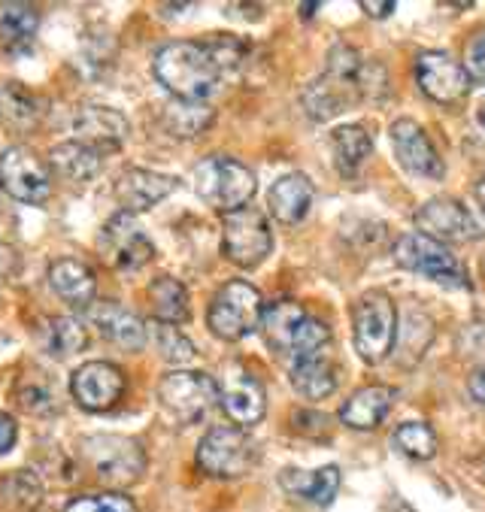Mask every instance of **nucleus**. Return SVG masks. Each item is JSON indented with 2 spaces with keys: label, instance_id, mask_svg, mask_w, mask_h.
Returning a JSON list of instances; mask_svg holds the SVG:
<instances>
[{
  "label": "nucleus",
  "instance_id": "obj_1",
  "mask_svg": "<svg viewBox=\"0 0 485 512\" xmlns=\"http://www.w3.org/2000/svg\"><path fill=\"white\" fill-rule=\"evenodd\" d=\"M152 70L155 79L176 100H188V104H204L222 79V70L210 55L207 43H191V40H176L161 46L155 52Z\"/></svg>",
  "mask_w": 485,
  "mask_h": 512
},
{
  "label": "nucleus",
  "instance_id": "obj_2",
  "mask_svg": "<svg viewBox=\"0 0 485 512\" xmlns=\"http://www.w3.org/2000/svg\"><path fill=\"white\" fill-rule=\"evenodd\" d=\"M255 188V173L228 155H210L194 167V191L201 194L204 203H210L213 210H222L225 216L243 210L252 200Z\"/></svg>",
  "mask_w": 485,
  "mask_h": 512
},
{
  "label": "nucleus",
  "instance_id": "obj_3",
  "mask_svg": "<svg viewBox=\"0 0 485 512\" xmlns=\"http://www.w3.org/2000/svg\"><path fill=\"white\" fill-rule=\"evenodd\" d=\"M219 400H222L219 382L210 373H201V370L167 373L158 382V403H161L164 413L179 425L201 422Z\"/></svg>",
  "mask_w": 485,
  "mask_h": 512
},
{
  "label": "nucleus",
  "instance_id": "obj_4",
  "mask_svg": "<svg viewBox=\"0 0 485 512\" xmlns=\"http://www.w3.org/2000/svg\"><path fill=\"white\" fill-rule=\"evenodd\" d=\"M261 316H264V303L258 288L243 279H234L216 291L207 310V325L219 340L234 343L249 337L255 328H261Z\"/></svg>",
  "mask_w": 485,
  "mask_h": 512
},
{
  "label": "nucleus",
  "instance_id": "obj_5",
  "mask_svg": "<svg viewBox=\"0 0 485 512\" xmlns=\"http://www.w3.org/2000/svg\"><path fill=\"white\" fill-rule=\"evenodd\" d=\"M352 322H355V349L367 364H379L382 358H388L395 346V334H398V310L395 300L385 291H367L355 300L352 310Z\"/></svg>",
  "mask_w": 485,
  "mask_h": 512
},
{
  "label": "nucleus",
  "instance_id": "obj_6",
  "mask_svg": "<svg viewBox=\"0 0 485 512\" xmlns=\"http://www.w3.org/2000/svg\"><path fill=\"white\" fill-rule=\"evenodd\" d=\"M88 467L113 485H131L146 470V452L137 440L122 434H91L79 443Z\"/></svg>",
  "mask_w": 485,
  "mask_h": 512
},
{
  "label": "nucleus",
  "instance_id": "obj_7",
  "mask_svg": "<svg viewBox=\"0 0 485 512\" xmlns=\"http://www.w3.org/2000/svg\"><path fill=\"white\" fill-rule=\"evenodd\" d=\"M395 261H398V267L428 276L446 288L470 291V279H467V270L461 267V261L443 243H437L425 234H404L395 243Z\"/></svg>",
  "mask_w": 485,
  "mask_h": 512
},
{
  "label": "nucleus",
  "instance_id": "obj_8",
  "mask_svg": "<svg viewBox=\"0 0 485 512\" xmlns=\"http://www.w3.org/2000/svg\"><path fill=\"white\" fill-rule=\"evenodd\" d=\"M0 188L19 203L40 207L52 194L49 164L28 146H10L0 152Z\"/></svg>",
  "mask_w": 485,
  "mask_h": 512
},
{
  "label": "nucleus",
  "instance_id": "obj_9",
  "mask_svg": "<svg viewBox=\"0 0 485 512\" xmlns=\"http://www.w3.org/2000/svg\"><path fill=\"white\" fill-rule=\"evenodd\" d=\"M222 249H225V258L234 261L237 267H246V270L258 267L273 252V234H270L264 213L252 207L228 213L222 225Z\"/></svg>",
  "mask_w": 485,
  "mask_h": 512
},
{
  "label": "nucleus",
  "instance_id": "obj_10",
  "mask_svg": "<svg viewBox=\"0 0 485 512\" xmlns=\"http://www.w3.org/2000/svg\"><path fill=\"white\" fill-rule=\"evenodd\" d=\"M255 464V446L240 428H210L198 446V467L216 479H237Z\"/></svg>",
  "mask_w": 485,
  "mask_h": 512
},
{
  "label": "nucleus",
  "instance_id": "obj_11",
  "mask_svg": "<svg viewBox=\"0 0 485 512\" xmlns=\"http://www.w3.org/2000/svg\"><path fill=\"white\" fill-rule=\"evenodd\" d=\"M70 394L85 413H107L125 394V373L110 361H88L73 370Z\"/></svg>",
  "mask_w": 485,
  "mask_h": 512
},
{
  "label": "nucleus",
  "instance_id": "obj_12",
  "mask_svg": "<svg viewBox=\"0 0 485 512\" xmlns=\"http://www.w3.org/2000/svg\"><path fill=\"white\" fill-rule=\"evenodd\" d=\"M101 252L116 270H125V273H134V270L146 267L155 258L152 240L140 231V225H137V219L131 213H116L104 225Z\"/></svg>",
  "mask_w": 485,
  "mask_h": 512
},
{
  "label": "nucleus",
  "instance_id": "obj_13",
  "mask_svg": "<svg viewBox=\"0 0 485 512\" xmlns=\"http://www.w3.org/2000/svg\"><path fill=\"white\" fill-rule=\"evenodd\" d=\"M416 228L419 234L443 243V240H452V243H467V240H479L482 237V228L479 222L473 219V213L458 203L455 197H434L428 200L425 207L416 213Z\"/></svg>",
  "mask_w": 485,
  "mask_h": 512
},
{
  "label": "nucleus",
  "instance_id": "obj_14",
  "mask_svg": "<svg viewBox=\"0 0 485 512\" xmlns=\"http://www.w3.org/2000/svg\"><path fill=\"white\" fill-rule=\"evenodd\" d=\"M416 82L437 104H458L470 91V76L464 64H458L446 52H422L416 58Z\"/></svg>",
  "mask_w": 485,
  "mask_h": 512
},
{
  "label": "nucleus",
  "instance_id": "obj_15",
  "mask_svg": "<svg viewBox=\"0 0 485 512\" xmlns=\"http://www.w3.org/2000/svg\"><path fill=\"white\" fill-rule=\"evenodd\" d=\"M388 137H392V149L404 170H410L413 176H425V179H443L446 167H443L434 143L428 140V134L413 119L392 122Z\"/></svg>",
  "mask_w": 485,
  "mask_h": 512
},
{
  "label": "nucleus",
  "instance_id": "obj_16",
  "mask_svg": "<svg viewBox=\"0 0 485 512\" xmlns=\"http://www.w3.org/2000/svg\"><path fill=\"white\" fill-rule=\"evenodd\" d=\"M176 179L167 176V173H155V170H146V167H128L119 173L116 179V200H119V207L122 213H146L152 210L155 203H161L167 194L176 191Z\"/></svg>",
  "mask_w": 485,
  "mask_h": 512
},
{
  "label": "nucleus",
  "instance_id": "obj_17",
  "mask_svg": "<svg viewBox=\"0 0 485 512\" xmlns=\"http://www.w3.org/2000/svg\"><path fill=\"white\" fill-rule=\"evenodd\" d=\"M88 319L97 328L104 340H110L113 346L125 349V352H140L149 340V328L143 325L140 316H134L131 310H125L116 300H97L88 306Z\"/></svg>",
  "mask_w": 485,
  "mask_h": 512
},
{
  "label": "nucleus",
  "instance_id": "obj_18",
  "mask_svg": "<svg viewBox=\"0 0 485 512\" xmlns=\"http://www.w3.org/2000/svg\"><path fill=\"white\" fill-rule=\"evenodd\" d=\"M76 137L79 143L97 149L101 155H110L116 149H122L125 137H128V119L113 110V107H82L73 119Z\"/></svg>",
  "mask_w": 485,
  "mask_h": 512
},
{
  "label": "nucleus",
  "instance_id": "obj_19",
  "mask_svg": "<svg viewBox=\"0 0 485 512\" xmlns=\"http://www.w3.org/2000/svg\"><path fill=\"white\" fill-rule=\"evenodd\" d=\"M222 406H225L228 419L237 422L240 428L258 425L264 419V409H267L261 382L252 373H246V370L228 373V379L222 385Z\"/></svg>",
  "mask_w": 485,
  "mask_h": 512
},
{
  "label": "nucleus",
  "instance_id": "obj_20",
  "mask_svg": "<svg viewBox=\"0 0 485 512\" xmlns=\"http://www.w3.org/2000/svg\"><path fill=\"white\" fill-rule=\"evenodd\" d=\"M313 194H316V188L304 173H288V176L276 179L270 194H267L273 219L279 225H298L310 210Z\"/></svg>",
  "mask_w": 485,
  "mask_h": 512
},
{
  "label": "nucleus",
  "instance_id": "obj_21",
  "mask_svg": "<svg viewBox=\"0 0 485 512\" xmlns=\"http://www.w3.org/2000/svg\"><path fill=\"white\" fill-rule=\"evenodd\" d=\"M49 285L52 291L70 303L73 310H88L94 294H97V282L88 264L76 261V258H58L49 264Z\"/></svg>",
  "mask_w": 485,
  "mask_h": 512
},
{
  "label": "nucleus",
  "instance_id": "obj_22",
  "mask_svg": "<svg viewBox=\"0 0 485 512\" xmlns=\"http://www.w3.org/2000/svg\"><path fill=\"white\" fill-rule=\"evenodd\" d=\"M395 400V391L388 388V385H367V388H358L340 409V419L346 428H355V431H370L376 428L385 413H388V406H392Z\"/></svg>",
  "mask_w": 485,
  "mask_h": 512
},
{
  "label": "nucleus",
  "instance_id": "obj_23",
  "mask_svg": "<svg viewBox=\"0 0 485 512\" xmlns=\"http://www.w3.org/2000/svg\"><path fill=\"white\" fill-rule=\"evenodd\" d=\"M355 100H358V88L349 82H340L328 73L304 88V110L316 122H325V119L349 110V104H355Z\"/></svg>",
  "mask_w": 485,
  "mask_h": 512
},
{
  "label": "nucleus",
  "instance_id": "obj_24",
  "mask_svg": "<svg viewBox=\"0 0 485 512\" xmlns=\"http://www.w3.org/2000/svg\"><path fill=\"white\" fill-rule=\"evenodd\" d=\"M46 164L67 182H91L104 167V155L79 140H64L49 149Z\"/></svg>",
  "mask_w": 485,
  "mask_h": 512
},
{
  "label": "nucleus",
  "instance_id": "obj_25",
  "mask_svg": "<svg viewBox=\"0 0 485 512\" xmlns=\"http://www.w3.org/2000/svg\"><path fill=\"white\" fill-rule=\"evenodd\" d=\"M304 319H307V313L298 300H276L273 306H267L261 316V334H264L267 346L279 355H288Z\"/></svg>",
  "mask_w": 485,
  "mask_h": 512
},
{
  "label": "nucleus",
  "instance_id": "obj_26",
  "mask_svg": "<svg viewBox=\"0 0 485 512\" xmlns=\"http://www.w3.org/2000/svg\"><path fill=\"white\" fill-rule=\"evenodd\" d=\"M279 485L288 491V494H295V497H304V500H313L319 506H328L334 497H337V488H340V470L334 464L322 467V470H295V467H288L279 473Z\"/></svg>",
  "mask_w": 485,
  "mask_h": 512
},
{
  "label": "nucleus",
  "instance_id": "obj_27",
  "mask_svg": "<svg viewBox=\"0 0 485 512\" xmlns=\"http://www.w3.org/2000/svg\"><path fill=\"white\" fill-rule=\"evenodd\" d=\"M149 300H152V313H155V322H164V325H182L188 322L191 316V306H188V291L179 279L173 276H158L152 285H149Z\"/></svg>",
  "mask_w": 485,
  "mask_h": 512
},
{
  "label": "nucleus",
  "instance_id": "obj_28",
  "mask_svg": "<svg viewBox=\"0 0 485 512\" xmlns=\"http://www.w3.org/2000/svg\"><path fill=\"white\" fill-rule=\"evenodd\" d=\"M37 28H40V13L31 4H19V0L0 4V43L10 52H22L34 40Z\"/></svg>",
  "mask_w": 485,
  "mask_h": 512
},
{
  "label": "nucleus",
  "instance_id": "obj_29",
  "mask_svg": "<svg viewBox=\"0 0 485 512\" xmlns=\"http://www.w3.org/2000/svg\"><path fill=\"white\" fill-rule=\"evenodd\" d=\"M43 500V482L31 470H13L0 476V509L4 512H34Z\"/></svg>",
  "mask_w": 485,
  "mask_h": 512
},
{
  "label": "nucleus",
  "instance_id": "obj_30",
  "mask_svg": "<svg viewBox=\"0 0 485 512\" xmlns=\"http://www.w3.org/2000/svg\"><path fill=\"white\" fill-rule=\"evenodd\" d=\"M291 385H295V391L307 400H325L337 385L334 367L322 355L295 361V367H291Z\"/></svg>",
  "mask_w": 485,
  "mask_h": 512
},
{
  "label": "nucleus",
  "instance_id": "obj_31",
  "mask_svg": "<svg viewBox=\"0 0 485 512\" xmlns=\"http://www.w3.org/2000/svg\"><path fill=\"white\" fill-rule=\"evenodd\" d=\"M37 119H40L37 97L16 82H0V122H7L10 128H34Z\"/></svg>",
  "mask_w": 485,
  "mask_h": 512
},
{
  "label": "nucleus",
  "instance_id": "obj_32",
  "mask_svg": "<svg viewBox=\"0 0 485 512\" xmlns=\"http://www.w3.org/2000/svg\"><path fill=\"white\" fill-rule=\"evenodd\" d=\"M331 149H334V158H337L340 173L352 176L364 164V158L370 155L373 140H370V134L361 125H340L331 134Z\"/></svg>",
  "mask_w": 485,
  "mask_h": 512
},
{
  "label": "nucleus",
  "instance_id": "obj_33",
  "mask_svg": "<svg viewBox=\"0 0 485 512\" xmlns=\"http://www.w3.org/2000/svg\"><path fill=\"white\" fill-rule=\"evenodd\" d=\"M88 346V331L79 319L73 316H58L52 322H46L43 331V349L52 358H70L76 352H82Z\"/></svg>",
  "mask_w": 485,
  "mask_h": 512
},
{
  "label": "nucleus",
  "instance_id": "obj_34",
  "mask_svg": "<svg viewBox=\"0 0 485 512\" xmlns=\"http://www.w3.org/2000/svg\"><path fill=\"white\" fill-rule=\"evenodd\" d=\"M392 443L404 455H410L416 461H428V458L437 455V437H434L431 425H425V422H404V425H398V431L392 434Z\"/></svg>",
  "mask_w": 485,
  "mask_h": 512
},
{
  "label": "nucleus",
  "instance_id": "obj_35",
  "mask_svg": "<svg viewBox=\"0 0 485 512\" xmlns=\"http://www.w3.org/2000/svg\"><path fill=\"white\" fill-rule=\"evenodd\" d=\"M164 119H167L173 134L194 137V134H201L213 122V110L207 104H188V100H176V104L167 110Z\"/></svg>",
  "mask_w": 485,
  "mask_h": 512
},
{
  "label": "nucleus",
  "instance_id": "obj_36",
  "mask_svg": "<svg viewBox=\"0 0 485 512\" xmlns=\"http://www.w3.org/2000/svg\"><path fill=\"white\" fill-rule=\"evenodd\" d=\"M152 340H155V349L164 361L170 364H185L194 358V343L176 328V325H164V322H155L152 325Z\"/></svg>",
  "mask_w": 485,
  "mask_h": 512
},
{
  "label": "nucleus",
  "instance_id": "obj_37",
  "mask_svg": "<svg viewBox=\"0 0 485 512\" xmlns=\"http://www.w3.org/2000/svg\"><path fill=\"white\" fill-rule=\"evenodd\" d=\"M328 340H331V334H328L325 322H319V319H310V316H307V319L301 322L298 334H295V343H291L288 358H291V361H307V358H316V355H322V349L328 346Z\"/></svg>",
  "mask_w": 485,
  "mask_h": 512
},
{
  "label": "nucleus",
  "instance_id": "obj_38",
  "mask_svg": "<svg viewBox=\"0 0 485 512\" xmlns=\"http://www.w3.org/2000/svg\"><path fill=\"white\" fill-rule=\"evenodd\" d=\"M64 512H137V503L128 494L104 491V494H82L73 497Z\"/></svg>",
  "mask_w": 485,
  "mask_h": 512
},
{
  "label": "nucleus",
  "instance_id": "obj_39",
  "mask_svg": "<svg viewBox=\"0 0 485 512\" xmlns=\"http://www.w3.org/2000/svg\"><path fill=\"white\" fill-rule=\"evenodd\" d=\"M207 49H210V55L216 58V64H219L222 73L234 70V67L243 61V55H246V46H243L237 37H216V40H207Z\"/></svg>",
  "mask_w": 485,
  "mask_h": 512
},
{
  "label": "nucleus",
  "instance_id": "obj_40",
  "mask_svg": "<svg viewBox=\"0 0 485 512\" xmlns=\"http://www.w3.org/2000/svg\"><path fill=\"white\" fill-rule=\"evenodd\" d=\"M19 406L28 409V413H49V409L55 406V391L46 388V385H19Z\"/></svg>",
  "mask_w": 485,
  "mask_h": 512
},
{
  "label": "nucleus",
  "instance_id": "obj_41",
  "mask_svg": "<svg viewBox=\"0 0 485 512\" xmlns=\"http://www.w3.org/2000/svg\"><path fill=\"white\" fill-rule=\"evenodd\" d=\"M464 70L470 76V82L485 85V28L479 34H473V40L464 49Z\"/></svg>",
  "mask_w": 485,
  "mask_h": 512
},
{
  "label": "nucleus",
  "instance_id": "obj_42",
  "mask_svg": "<svg viewBox=\"0 0 485 512\" xmlns=\"http://www.w3.org/2000/svg\"><path fill=\"white\" fill-rule=\"evenodd\" d=\"M16 440H19V425H16V419L7 416V413H0V455H7V452L16 446Z\"/></svg>",
  "mask_w": 485,
  "mask_h": 512
},
{
  "label": "nucleus",
  "instance_id": "obj_43",
  "mask_svg": "<svg viewBox=\"0 0 485 512\" xmlns=\"http://www.w3.org/2000/svg\"><path fill=\"white\" fill-rule=\"evenodd\" d=\"M361 10L367 13V16H373V19H385V16H392L395 10H398V4L395 0H361Z\"/></svg>",
  "mask_w": 485,
  "mask_h": 512
},
{
  "label": "nucleus",
  "instance_id": "obj_44",
  "mask_svg": "<svg viewBox=\"0 0 485 512\" xmlns=\"http://www.w3.org/2000/svg\"><path fill=\"white\" fill-rule=\"evenodd\" d=\"M470 394L479 406H485V367L470 376Z\"/></svg>",
  "mask_w": 485,
  "mask_h": 512
},
{
  "label": "nucleus",
  "instance_id": "obj_45",
  "mask_svg": "<svg viewBox=\"0 0 485 512\" xmlns=\"http://www.w3.org/2000/svg\"><path fill=\"white\" fill-rule=\"evenodd\" d=\"M476 197H479V203H482V210H485V176L476 182Z\"/></svg>",
  "mask_w": 485,
  "mask_h": 512
},
{
  "label": "nucleus",
  "instance_id": "obj_46",
  "mask_svg": "<svg viewBox=\"0 0 485 512\" xmlns=\"http://www.w3.org/2000/svg\"><path fill=\"white\" fill-rule=\"evenodd\" d=\"M322 4H301V10H304V16H313L316 10H319Z\"/></svg>",
  "mask_w": 485,
  "mask_h": 512
},
{
  "label": "nucleus",
  "instance_id": "obj_47",
  "mask_svg": "<svg viewBox=\"0 0 485 512\" xmlns=\"http://www.w3.org/2000/svg\"><path fill=\"white\" fill-rule=\"evenodd\" d=\"M479 122H482V128H485V100H482V107H479Z\"/></svg>",
  "mask_w": 485,
  "mask_h": 512
},
{
  "label": "nucleus",
  "instance_id": "obj_48",
  "mask_svg": "<svg viewBox=\"0 0 485 512\" xmlns=\"http://www.w3.org/2000/svg\"><path fill=\"white\" fill-rule=\"evenodd\" d=\"M482 273H485V258H482Z\"/></svg>",
  "mask_w": 485,
  "mask_h": 512
}]
</instances>
